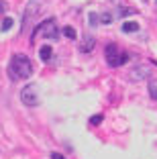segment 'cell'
Segmentation results:
<instances>
[{
    "mask_svg": "<svg viewBox=\"0 0 157 159\" xmlns=\"http://www.w3.org/2000/svg\"><path fill=\"white\" fill-rule=\"evenodd\" d=\"M61 33H63V37H67V39H76L78 37V33H76V29L74 27H63V31H61Z\"/></svg>",
    "mask_w": 157,
    "mask_h": 159,
    "instance_id": "cell-10",
    "label": "cell"
},
{
    "mask_svg": "<svg viewBox=\"0 0 157 159\" xmlns=\"http://www.w3.org/2000/svg\"><path fill=\"white\" fill-rule=\"evenodd\" d=\"M90 25H92V27L98 25V14L96 12H90Z\"/></svg>",
    "mask_w": 157,
    "mask_h": 159,
    "instance_id": "cell-16",
    "label": "cell"
},
{
    "mask_svg": "<svg viewBox=\"0 0 157 159\" xmlns=\"http://www.w3.org/2000/svg\"><path fill=\"white\" fill-rule=\"evenodd\" d=\"M149 75H151L149 66H137V67H133V70H131L129 80H133V82H141V80H147Z\"/></svg>",
    "mask_w": 157,
    "mask_h": 159,
    "instance_id": "cell-5",
    "label": "cell"
},
{
    "mask_svg": "<svg viewBox=\"0 0 157 159\" xmlns=\"http://www.w3.org/2000/svg\"><path fill=\"white\" fill-rule=\"evenodd\" d=\"M21 100H23V104H25V106H29V108L37 106V104H39V94H37V86H33V84L25 86V88L21 90Z\"/></svg>",
    "mask_w": 157,
    "mask_h": 159,
    "instance_id": "cell-3",
    "label": "cell"
},
{
    "mask_svg": "<svg viewBox=\"0 0 157 159\" xmlns=\"http://www.w3.org/2000/svg\"><path fill=\"white\" fill-rule=\"evenodd\" d=\"M100 20H102V23H104V25H110V23H112V16H110V14H108V12H104V14H102V16H100Z\"/></svg>",
    "mask_w": 157,
    "mask_h": 159,
    "instance_id": "cell-15",
    "label": "cell"
},
{
    "mask_svg": "<svg viewBox=\"0 0 157 159\" xmlns=\"http://www.w3.org/2000/svg\"><path fill=\"white\" fill-rule=\"evenodd\" d=\"M129 61V55L127 53H116V55H112V57H108V66H112V67H118V66H122V63H127Z\"/></svg>",
    "mask_w": 157,
    "mask_h": 159,
    "instance_id": "cell-6",
    "label": "cell"
},
{
    "mask_svg": "<svg viewBox=\"0 0 157 159\" xmlns=\"http://www.w3.org/2000/svg\"><path fill=\"white\" fill-rule=\"evenodd\" d=\"M51 159H65V157L61 153H53V155H51Z\"/></svg>",
    "mask_w": 157,
    "mask_h": 159,
    "instance_id": "cell-18",
    "label": "cell"
},
{
    "mask_svg": "<svg viewBox=\"0 0 157 159\" xmlns=\"http://www.w3.org/2000/svg\"><path fill=\"white\" fill-rule=\"evenodd\" d=\"M12 23H14L12 19H4V20H2V25H0V29H2V31H8V29L12 27Z\"/></svg>",
    "mask_w": 157,
    "mask_h": 159,
    "instance_id": "cell-14",
    "label": "cell"
},
{
    "mask_svg": "<svg viewBox=\"0 0 157 159\" xmlns=\"http://www.w3.org/2000/svg\"><path fill=\"white\" fill-rule=\"evenodd\" d=\"M41 12V2H39V0H31V2H29L27 4V8H25V14H23V31L25 29H27V25H29V20L33 19V16H37V14Z\"/></svg>",
    "mask_w": 157,
    "mask_h": 159,
    "instance_id": "cell-4",
    "label": "cell"
},
{
    "mask_svg": "<svg viewBox=\"0 0 157 159\" xmlns=\"http://www.w3.org/2000/svg\"><path fill=\"white\" fill-rule=\"evenodd\" d=\"M149 96L153 100H157V80H151L149 82Z\"/></svg>",
    "mask_w": 157,
    "mask_h": 159,
    "instance_id": "cell-11",
    "label": "cell"
},
{
    "mask_svg": "<svg viewBox=\"0 0 157 159\" xmlns=\"http://www.w3.org/2000/svg\"><path fill=\"white\" fill-rule=\"evenodd\" d=\"M102 120H104V114H94V116H90V125H94V126H98Z\"/></svg>",
    "mask_w": 157,
    "mask_h": 159,
    "instance_id": "cell-12",
    "label": "cell"
},
{
    "mask_svg": "<svg viewBox=\"0 0 157 159\" xmlns=\"http://www.w3.org/2000/svg\"><path fill=\"white\" fill-rule=\"evenodd\" d=\"M57 35H59V31H57V23L53 19H47V20H43L41 25H39L35 31H33V41L35 39H49V41H53V39H57Z\"/></svg>",
    "mask_w": 157,
    "mask_h": 159,
    "instance_id": "cell-2",
    "label": "cell"
},
{
    "mask_svg": "<svg viewBox=\"0 0 157 159\" xmlns=\"http://www.w3.org/2000/svg\"><path fill=\"white\" fill-rule=\"evenodd\" d=\"M94 45H96V41H94L92 37H88L86 41L82 43V45H80V51H82V53H88V51H92V49H94Z\"/></svg>",
    "mask_w": 157,
    "mask_h": 159,
    "instance_id": "cell-7",
    "label": "cell"
},
{
    "mask_svg": "<svg viewBox=\"0 0 157 159\" xmlns=\"http://www.w3.org/2000/svg\"><path fill=\"white\" fill-rule=\"evenodd\" d=\"M6 8H8V4H6L4 0H0V14H2V12H6Z\"/></svg>",
    "mask_w": 157,
    "mask_h": 159,
    "instance_id": "cell-17",
    "label": "cell"
},
{
    "mask_svg": "<svg viewBox=\"0 0 157 159\" xmlns=\"http://www.w3.org/2000/svg\"><path fill=\"white\" fill-rule=\"evenodd\" d=\"M116 53H118V47H116V45H108L106 47V59L112 57V55H116Z\"/></svg>",
    "mask_w": 157,
    "mask_h": 159,
    "instance_id": "cell-13",
    "label": "cell"
},
{
    "mask_svg": "<svg viewBox=\"0 0 157 159\" xmlns=\"http://www.w3.org/2000/svg\"><path fill=\"white\" fill-rule=\"evenodd\" d=\"M39 55H41V59H43V61H49V59H51V55H53V49H51L49 45H43L41 49H39Z\"/></svg>",
    "mask_w": 157,
    "mask_h": 159,
    "instance_id": "cell-8",
    "label": "cell"
},
{
    "mask_svg": "<svg viewBox=\"0 0 157 159\" xmlns=\"http://www.w3.org/2000/svg\"><path fill=\"white\" fill-rule=\"evenodd\" d=\"M122 31H125V33H135V31H139V23H135V20H127V23L122 25Z\"/></svg>",
    "mask_w": 157,
    "mask_h": 159,
    "instance_id": "cell-9",
    "label": "cell"
},
{
    "mask_svg": "<svg viewBox=\"0 0 157 159\" xmlns=\"http://www.w3.org/2000/svg\"><path fill=\"white\" fill-rule=\"evenodd\" d=\"M8 74L12 80H27L33 75V66H31V59L23 53H14L12 59H10V66H8Z\"/></svg>",
    "mask_w": 157,
    "mask_h": 159,
    "instance_id": "cell-1",
    "label": "cell"
}]
</instances>
